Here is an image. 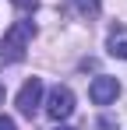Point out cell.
Returning <instances> with one entry per match:
<instances>
[{
  "label": "cell",
  "mask_w": 127,
  "mask_h": 130,
  "mask_svg": "<svg viewBox=\"0 0 127 130\" xmlns=\"http://www.w3.org/2000/svg\"><path fill=\"white\" fill-rule=\"evenodd\" d=\"M32 35H35V25L32 21H14L4 35H0V56H4L7 63H18L21 56L28 53Z\"/></svg>",
  "instance_id": "obj_1"
},
{
  "label": "cell",
  "mask_w": 127,
  "mask_h": 130,
  "mask_svg": "<svg viewBox=\"0 0 127 130\" xmlns=\"http://www.w3.org/2000/svg\"><path fill=\"white\" fill-rule=\"evenodd\" d=\"M74 112V91L67 85H57V88H49V99H46V116L49 120H67Z\"/></svg>",
  "instance_id": "obj_2"
},
{
  "label": "cell",
  "mask_w": 127,
  "mask_h": 130,
  "mask_svg": "<svg viewBox=\"0 0 127 130\" xmlns=\"http://www.w3.org/2000/svg\"><path fill=\"white\" fill-rule=\"evenodd\" d=\"M39 102H42V81L39 77H28V81L21 85V91H18V112L32 120L35 109H39Z\"/></svg>",
  "instance_id": "obj_3"
},
{
  "label": "cell",
  "mask_w": 127,
  "mask_h": 130,
  "mask_svg": "<svg viewBox=\"0 0 127 130\" xmlns=\"http://www.w3.org/2000/svg\"><path fill=\"white\" fill-rule=\"evenodd\" d=\"M117 95H120V81L117 77H95L92 88H88V99L95 102V106H109V102H117Z\"/></svg>",
  "instance_id": "obj_4"
},
{
  "label": "cell",
  "mask_w": 127,
  "mask_h": 130,
  "mask_svg": "<svg viewBox=\"0 0 127 130\" xmlns=\"http://www.w3.org/2000/svg\"><path fill=\"white\" fill-rule=\"evenodd\" d=\"M109 56L127 60V32H113V35H109Z\"/></svg>",
  "instance_id": "obj_5"
},
{
  "label": "cell",
  "mask_w": 127,
  "mask_h": 130,
  "mask_svg": "<svg viewBox=\"0 0 127 130\" xmlns=\"http://www.w3.org/2000/svg\"><path fill=\"white\" fill-rule=\"evenodd\" d=\"M74 11L88 21V18H95V14H99V0H74Z\"/></svg>",
  "instance_id": "obj_6"
},
{
  "label": "cell",
  "mask_w": 127,
  "mask_h": 130,
  "mask_svg": "<svg viewBox=\"0 0 127 130\" xmlns=\"http://www.w3.org/2000/svg\"><path fill=\"white\" fill-rule=\"evenodd\" d=\"M14 4H18V11H25V14H32L39 7V0H14Z\"/></svg>",
  "instance_id": "obj_7"
},
{
  "label": "cell",
  "mask_w": 127,
  "mask_h": 130,
  "mask_svg": "<svg viewBox=\"0 0 127 130\" xmlns=\"http://www.w3.org/2000/svg\"><path fill=\"white\" fill-rule=\"evenodd\" d=\"M95 130H117V123H113V120H109V116H103V120H99V123H95Z\"/></svg>",
  "instance_id": "obj_8"
},
{
  "label": "cell",
  "mask_w": 127,
  "mask_h": 130,
  "mask_svg": "<svg viewBox=\"0 0 127 130\" xmlns=\"http://www.w3.org/2000/svg\"><path fill=\"white\" fill-rule=\"evenodd\" d=\"M0 130H18V127H14V120H11V116H0Z\"/></svg>",
  "instance_id": "obj_9"
},
{
  "label": "cell",
  "mask_w": 127,
  "mask_h": 130,
  "mask_svg": "<svg viewBox=\"0 0 127 130\" xmlns=\"http://www.w3.org/2000/svg\"><path fill=\"white\" fill-rule=\"evenodd\" d=\"M53 130H71V127H53Z\"/></svg>",
  "instance_id": "obj_10"
}]
</instances>
